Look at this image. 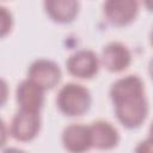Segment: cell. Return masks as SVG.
<instances>
[{"label":"cell","instance_id":"277c9868","mask_svg":"<svg viewBox=\"0 0 153 153\" xmlns=\"http://www.w3.org/2000/svg\"><path fill=\"white\" fill-rule=\"evenodd\" d=\"M103 11L110 24L115 26H126L136 18L139 0H105Z\"/></svg>","mask_w":153,"mask_h":153},{"label":"cell","instance_id":"8992f818","mask_svg":"<svg viewBox=\"0 0 153 153\" xmlns=\"http://www.w3.org/2000/svg\"><path fill=\"white\" fill-rule=\"evenodd\" d=\"M66 66L71 75L78 79H91L98 73L99 59L92 50L84 49L71 55Z\"/></svg>","mask_w":153,"mask_h":153},{"label":"cell","instance_id":"3957f363","mask_svg":"<svg viewBox=\"0 0 153 153\" xmlns=\"http://www.w3.org/2000/svg\"><path fill=\"white\" fill-rule=\"evenodd\" d=\"M39 129V112H32L20 109L13 116L8 131L14 140L20 142H29L37 136Z\"/></svg>","mask_w":153,"mask_h":153},{"label":"cell","instance_id":"6da1fadb","mask_svg":"<svg viewBox=\"0 0 153 153\" xmlns=\"http://www.w3.org/2000/svg\"><path fill=\"white\" fill-rule=\"evenodd\" d=\"M110 97L120 123L128 128H139L148 115L143 81L137 75H127L116 80L110 88Z\"/></svg>","mask_w":153,"mask_h":153},{"label":"cell","instance_id":"30bf717a","mask_svg":"<svg viewBox=\"0 0 153 153\" xmlns=\"http://www.w3.org/2000/svg\"><path fill=\"white\" fill-rule=\"evenodd\" d=\"M91 145L98 149H111L120 141L116 128L106 121H97L88 126Z\"/></svg>","mask_w":153,"mask_h":153},{"label":"cell","instance_id":"7c38bea8","mask_svg":"<svg viewBox=\"0 0 153 153\" xmlns=\"http://www.w3.org/2000/svg\"><path fill=\"white\" fill-rule=\"evenodd\" d=\"M12 26H13V18L11 12L7 8L0 6V38L7 36L11 32Z\"/></svg>","mask_w":153,"mask_h":153},{"label":"cell","instance_id":"4fadbf2b","mask_svg":"<svg viewBox=\"0 0 153 153\" xmlns=\"http://www.w3.org/2000/svg\"><path fill=\"white\" fill-rule=\"evenodd\" d=\"M8 98V86L4 79L0 78V108L7 102Z\"/></svg>","mask_w":153,"mask_h":153},{"label":"cell","instance_id":"8fae6325","mask_svg":"<svg viewBox=\"0 0 153 153\" xmlns=\"http://www.w3.org/2000/svg\"><path fill=\"white\" fill-rule=\"evenodd\" d=\"M44 10L50 19L66 24L75 19L79 12V0H43Z\"/></svg>","mask_w":153,"mask_h":153},{"label":"cell","instance_id":"ba28073f","mask_svg":"<svg viewBox=\"0 0 153 153\" xmlns=\"http://www.w3.org/2000/svg\"><path fill=\"white\" fill-rule=\"evenodd\" d=\"M16 96L22 110L39 112L44 103V90L29 78L18 85Z\"/></svg>","mask_w":153,"mask_h":153},{"label":"cell","instance_id":"9c48e42d","mask_svg":"<svg viewBox=\"0 0 153 153\" xmlns=\"http://www.w3.org/2000/svg\"><path fill=\"white\" fill-rule=\"evenodd\" d=\"M63 147L73 153H81L92 148L88 126L73 123L67 126L62 131Z\"/></svg>","mask_w":153,"mask_h":153},{"label":"cell","instance_id":"5b68a950","mask_svg":"<svg viewBox=\"0 0 153 153\" xmlns=\"http://www.w3.org/2000/svg\"><path fill=\"white\" fill-rule=\"evenodd\" d=\"M61 69L54 61L38 59L33 61L27 71V78L41 86L44 91L54 88L61 80Z\"/></svg>","mask_w":153,"mask_h":153},{"label":"cell","instance_id":"5bb4252c","mask_svg":"<svg viewBox=\"0 0 153 153\" xmlns=\"http://www.w3.org/2000/svg\"><path fill=\"white\" fill-rule=\"evenodd\" d=\"M7 133L8 131H7V128L4 123V121L0 118V148L5 145V142L7 140Z\"/></svg>","mask_w":153,"mask_h":153},{"label":"cell","instance_id":"7a4b0ae2","mask_svg":"<svg viewBox=\"0 0 153 153\" xmlns=\"http://www.w3.org/2000/svg\"><path fill=\"white\" fill-rule=\"evenodd\" d=\"M59 110L69 117H79L86 114L91 106L90 91L79 84L63 85L56 97Z\"/></svg>","mask_w":153,"mask_h":153},{"label":"cell","instance_id":"52a82bcc","mask_svg":"<svg viewBox=\"0 0 153 153\" xmlns=\"http://www.w3.org/2000/svg\"><path fill=\"white\" fill-rule=\"evenodd\" d=\"M100 61L109 72L120 73L129 67L131 54L123 43L111 42L103 48Z\"/></svg>","mask_w":153,"mask_h":153}]
</instances>
